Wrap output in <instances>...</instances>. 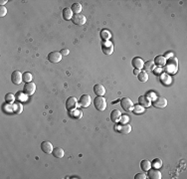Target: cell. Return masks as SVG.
I'll return each instance as SVG.
<instances>
[{
  "mask_svg": "<svg viewBox=\"0 0 187 179\" xmlns=\"http://www.w3.org/2000/svg\"><path fill=\"white\" fill-rule=\"evenodd\" d=\"M178 69V62L175 57L172 56L168 61H166L165 64V71L166 74H175Z\"/></svg>",
  "mask_w": 187,
  "mask_h": 179,
  "instance_id": "cell-1",
  "label": "cell"
},
{
  "mask_svg": "<svg viewBox=\"0 0 187 179\" xmlns=\"http://www.w3.org/2000/svg\"><path fill=\"white\" fill-rule=\"evenodd\" d=\"M94 106L99 112H104L107 108V101L104 97H97L94 99Z\"/></svg>",
  "mask_w": 187,
  "mask_h": 179,
  "instance_id": "cell-2",
  "label": "cell"
},
{
  "mask_svg": "<svg viewBox=\"0 0 187 179\" xmlns=\"http://www.w3.org/2000/svg\"><path fill=\"white\" fill-rule=\"evenodd\" d=\"M121 108L124 109L125 112H131L133 109V101H131L130 98H122L121 101Z\"/></svg>",
  "mask_w": 187,
  "mask_h": 179,
  "instance_id": "cell-3",
  "label": "cell"
},
{
  "mask_svg": "<svg viewBox=\"0 0 187 179\" xmlns=\"http://www.w3.org/2000/svg\"><path fill=\"white\" fill-rule=\"evenodd\" d=\"M35 91H36V85H35L33 82L26 83L24 88H23V93L28 97L32 96V95L35 93Z\"/></svg>",
  "mask_w": 187,
  "mask_h": 179,
  "instance_id": "cell-4",
  "label": "cell"
},
{
  "mask_svg": "<svg viewBox=\"0 0 187 179\" xmlns=\"http://www.w3.org/2000/svg\"><path fill=\"white\" fill-rule=\"evenodd\" d=\"M86 16L82 15V14H74L73 15V18H72V22L74 23L75 25L77 26H83L86 24Z\"/></svg>",
  "mask_w": 187,
  "mask_h": 179,
  "instance_id": "cell-5",
  "label": "cell"
},
{
  "mask_svg": "<svg viewBox=\"0 0 187 179\" xmlns=\"http://www.w3.org/2000/svg\"><path fill=\"white\" fill-rule=\"evenodd\" d=\"M78 103H79L78 100L75 97H70L66 101V108L69 112H72L76 109V108L78 106Z\"/></svg>",
  "mask_w": 187,
  "mask_h": 179,
  "instance_id": "cell-6",
  "label": "cell"
},
{
  "mask_svg": "<svg viewBox=\"0 0 187 179\" xmlns=\"http://www.w3.org/2000/svg\"><path fill=\"white\" fill-rule=\"evenodd\" d=\"M48 60H49V62L53 63V64L59 63L61 60H62V54H61L60 52L53 51V52H51V53H49Z\"/></svg>",
  "mask_w": 187,
  "mask_h": 179,
  "instance_id": "cell-7",
  "label": "cell"
},
{
  "mask_svg": "<svg viewBox=\"0 0 187 179\" xmlns=\"http://www.w3.org/2000/svg\"><path fill=\"white\" fill-rule=\"evenodd\" d=\"M23 81V74L19 71H14L11 75V82L14 85H20Z\"/></svg>",
  "mask_w": 187,
  "mask_h": 179,
  "instance_id": "cell-8",
  "label": "cell"
},
{
  "mask_svg": "<svg viewBox=\"0 0 187 179\" xmlns=\"http://www.w3.org/2000/svg\"><path fill=\"white\" fill-rule=\"evenodd\" d=\"M166 106H167V100L163 97H157L153 101V106H155L156 109H164Z\"/></svg>",
  "mask_w": 187,
  "mask_h": 179,
  "instance_id": "cell-9",
  "label": "cell"
},
{
  "mask_svg": "<svg viewBox=\"0 0 187 179\" xmlns=\"http://www.w3.org/2000/svg\"><path fill=\"white\" fill-rule=\"evenodd\" d=\"M41 149H42V151L44 152V153L52 154L54 147H53V145H52V143L50 142V141H43V142L41 143Z\"/></svg>",
  "mask_w": 187,
  "mask_h": 179,
  "instance_id": "cell-10",
  "label": "cell"
},
{
  "mask_svg": "<svg viewBox=\"0 0 187 179\" xmlns=\"http://www.w3.org/2000/svg\"><path fill=\"white\" fill-rule=\"evenodd\" d=\"M91 103H92V99L89 95H83L79 100V106L82 108H88L91 105Z\"/></svg>",
  "mask_w": 187,
  "mask_h": 179,
  "instance_id": "cell-11",
  "label": "cell"
},
{
  "mask_svg": "<svg viewBox=\"0 0 187 179\" xmlns=\"http://www.w3.org/2000/svg\"><path fill=\"white\" fill-rule=\"evenodd\" d=\"M115 128L116 131L121 132V134H128L131 131V126L128 125V123H124V125H116Z\"/></svg>",
  "mask_w": 187,
  "mask_h": 179,
  "instance_id": "cell-12",
  "label": "cell"
},
{
  "mask_svg": "<svg viewBox=\"0 0 187 179\" xmlns=\"http://www.w3.org/2000/svg\"><path fill=\"white\" fill-rule=\"evenodd\" d=\"M102 49H103L104 54L106 55H112L113 52V45L109 41H106L102 45Z\"/></svg>",
  "mask_w": 187,
  "mask_h": 179,
  "instance_id": "cell-13",
  "label": "cell"
},
{
  "mask_svg": "<svg viewBox=\"0 0 187 179\" xmlns=\"http://www.w3.org/2000/svg\"><path fill=\"white\" fill-rule=\"evenodd\" d=\"M94 93L98 97H103L106 94V89L102 84H97V85L94 86Z\"/></svg>",
  "mask_w": 187,
  "mask_h": 179,
  "instance_id": "cell-14",
  "label": "cell"
},
{
  "mask_svg": "<svg viewBox=\"0 0 187 179\" xmlns=\"http://www.w3.org/2000/svg\"><path fill=\"white\" fill-rule=\"evenodd\" d=\"M138 103L144 108H149L151 106V101L149 98H147V96H140L138 98Z\"/></svg>",
  "mask_w": 187,
  "mask_h": 179,
  "instance_id": "cell-15",
  "label": "cell"
},
{
  "mask_svg": "<svg viewBox=\"0 0 187 179\" xmlns=\"http://www.w3.org/2000/svg\"><path fill=\"white\" fill-rule=\"evenodd\" d=\"M147 172H148L147 176L150 179H161V172L157 168H154V169L150 168Z\"/></svg>",
  "mask_w": 187,
  "mask_h": 179,
  "instance_id": "cell-16",
  "label": "cell"
},
{
  "mask_svg": "<svg viewBox=\"0 0 187 179\" xmlns=\"http://www.w3.org/2000/svg\"><path fill=\"white\" fill-rule=\"evenodd\" d=\"M133 66L134 67V69H138V70H141V69H144V62L142 61L141 58L139 57H135L133 58Z\"/></svg>",
  "mask_w": 187,
  "mask_h": 179,
  "instance_id": "cell-17",
  "label": "cell"
},
{
  "mask_svg": "<svg viewBox=\"0 0 187 179\" xmlns=\"http://www.w3.org/2000/svg\"><path fill=\"white\" fill-rule=\"evenodd\" d=\"M166 61L167 60H166L165 56H156L155 59H154V65H156L159 68H162L165 66Z\"/></svg>",
  "mask_w": 187,
  "mask_h": 179,
  "instance_id": "cell-18",
  "label": "cell"
},
{
  "mask_svg": "<svg viewBox=\"0 0 187 179\" xmlns=\"http://www.w3.org/2000/svg\"><path fill=\"white\" fill-rule=\"evenodd\" d=\"M62 16H63V18L66 20V21L72 20V18H73V11L71 10V8H69V7L64 8L63 11H62Z\"/></svg>",
  "mask_w": 187,
  "mask_h": 179,
  "instance_id": "cell-19",
  "label": "cell"
},
{
  "mask_svg": "<svg viewBox=\"0 0 187 179\" xmlns=\"http://www.w3.org/2000/svg\"><path fill=\"white\" fill-rule=\"evenodd\" d=\"M121 117V114L119 109H113L112 112V114H110V120H112V122L116 123L119 122Z\"/></svg>",
  "mask_w": 187,
  "mask_h": 179,
  "instance_id": "cell-20",
  "label": "cell"
},
{
  "mask_svg": "<svg viewBox=\"0 0 187 179\" xmlns=\"http://www.w3.org/2000/svg\"><path fill=\"white\" fill-rule=\"evenodd\" d=\"M52 154H53L56 158H62L64 156V154H65V152H64V149L62 147H55L53 149Z\"/></svg>",
  "mask_w": 187,
  "mask_h": 179,
  "instance_id": "cell-21",
  "label": "cell"
},
{
  "mask_svg": "<svg viewBox=\"0 0 187 179\" xmlns=\"http://www.w3.org/2000/svg\"><path fill=\"white\" fill-rule=\"evenodd\" d=\"M140 168L144 170V171L147 172L148 170L151 168V162L149 160H147V159L141 160V162H140Z\"/></svg>",
  "mask_w": 187,
  "mask_h": 179,
  "instance_id": "cell-22",
  "label": "cell"
},
{
  "mask_svg": "<svg viewBox=\"0 0 187 179\" xmlns=\"http://www.w3.org/2000/svg\"><path fill=\"white\" fill-rule=\"evenodd\" d=\"M70 117L74 118V120H80L83 117V112L80 109H74V111L70 112Z\"/></svg>",
  "mask_w": 187,
  "mask_h": 179,
  "instance_id": "cell-23",
  "label": "cell"
},
{
  "mask_svg": "<svg viewBox=\"0 0 187 179\" xmlns=\"http://www.w3.org/2000/svg\"><path fill=\"white\" fill-rule=\"evenodd\" d=\"M137 78H138V80L141 83H145L148 80V74L145 71H140L139 74L137 75Z\"/></svg>",
  "mask_w": 187,
  "mask_h": 179,
  "instance_id": "cell-24",
  "label": "cell"
},
{
  "mask_svg": "<svg viewBox=\"0 0 187 179\" xmlns=\"http://www.w3.org/2000/svg\"><path fill=\"white\" fill-rule=\"evenodd\" d=\"M153 68H154V62L153 61H147V62H145L144 63V71L147 72H151L153 70Z\"/></svg>",
  "mask_w": 187,
  "mask_h": 179,
  "instance_id": "cell-25",
  "label": "cell"
},
{
  "mask_svg": "<svg viewBox=\"0 0 187 179\" xmlns=\"http://www.w3.org/2000/svg\"><path fill=\"white\" fill-rule=\"evenodd\" d=\"M71 10L73 11V13L75 14H80V12L82 11V4L77 2V3H74L72 5L71 7Z\"/></svg>",
  "mask_w": 187,
  "mask_h": 179,
  "instance_id": "cell-26",
  "label": "cell"
},
{
  "mask_svg": "<svg viewBox=\"0 0 187 179\" xmlns=\"http://www.w3.org/2000/svg\"><path fill=\"white\" fill-rule=\"evenodd\" d=\"M133 112L135 114H144V108L140 106L139 103H138V105H134L133 109Z\"/></svg>",
  "mask_w": 187,
  "mask_h": 179,
  "instance_id": "cell-27",
  "label": "cell"
},
{
  "mask_svg": "<svg viewBox=\"0 0 187 179\" xmlns=\"http://www.w3.org/2000/svg\"><path fill=\"white\" fill-rule=\"evenodd\" d=\"M12 109H13V112H15V114H19L20 112H22V111H23V105H22V103H14L13 106H12Z\"/></svg>",
  "mask_w": 187,
  "mask_h": 179,
  "instance_id": "cell-28",
  "label": "cell"
},
{
  "mask_svg": "<svg viewBox=\"0 0 187 179\" xmlns=\"http://www.w3.org/2000/svg\"><path fill=\"white\" fill-rule=\"evenodd\" d=\"M160 80H161V82H162V84L163 85H169V84H170V82H171V78H170V76H169L168 74H162L161 75V77H160Z\"/></svg>",
  "mask_w": 187,
  "mask_h": 179,
  "instance_id": "cell-29",
  "label": "cell"
},
{
  "mask_svg": "<svg viewBox=\"0 0 187 179\" xmlns=\"http://www.w3.org/2000/svg\"><path fill=\"white\" fill-rule=\"evenodd\" d=\"M32 78H33V76H32V74L29 73V72L23 73V82L30 83V82H32Z\"/></svg>",
  "mask_w": 187,
  "mask_h": 179,
  "instance_id": "cell-30",
  "label": "cell"
},
{
  "mask_svg": "<svg viewBox=\"0 0 187 179\" xmlns=\"http://www.w3.org/2000/svg\"><path fill=\"white\" fill-rule=\"evenodd\" d=\"M151 165L153 166V168H160V167L162 166V160L161 159H159V158H155L153 161H152V163H151Z\"/></svg>",
  "mask_w": 187,
  "mask_h": 179,
  "instance_id": "cell-31",
  "label": "cell"
},
{
  "mask_svg": "<svg viewBox=\"0 0 187 179\" xmlns=\"http://www.w3.org/2000/svg\"><path fill=\"white\" fill-rule=\"evenodd\" d=\"M15 96H14L13 94H6V96H5V101H6V103H12L14 102V100H15Z\"/></svg>",
  "mask_w": 187,
  "mask_h": 179,
  "instance_id": "cell-32",
  "label": "cell"
},
{
  "mask_svg": "<svg viewBox=\"0 0 187 179\" xmlns=\"http://www.w3.org/2000/svg\"><path fill=\"white\" fill-rule=\"evenodd\" d=\"M101 36H102V38L105 39V40H109L110 38V33L109 32V31H107V30H104L103 32L101 33Z\"/></svg>",
  "mask_w": 187,
  "mask_h": 179,
  "instance_id": "cell-33",
  "label": "cell"
},
{
  "mask_svg": "<svg viewBox=\"0 0 187 179\" xmlns=\"http://www.w3.org/2000/svg\"><path fill=\"white\" fill-rule=\"evenodd\" d=\"M7 14V9L4 6H0V17H4Z\"/></svg>",
  "mask_w": 187,
  "mask_h": 179,
  "instance_id": "cell-34",
  "label": "cell"
},
{
  "mask_svg": "<svg viewBox=\"0 0 187 179\" xmlns=\"http://www.w3.org/2000/svg\"><path fill=\"white\" fill-rule=\"evenodd\" d=\"M15 97L17 98V99H18V101H20V102H21L22 100H24L23 98H25V95H24V93H22V92H18V93L16 94Z\"/></svg>",
  "mask_w": 187,
  "mask_h": 179,
  "instance_id": "cell-35",
  "label": "cell"
},
{
  "mask_svg": "<svg viewBox=\"0 0 187 179\" xmlns=\"http://www.w3.org/2000/svg\"><path fill=\"white\" fill-rule=\"evenodd\" d=\"M134 178L135 179H145L147 178V176L144 174V173H137V174L134 176Z\"/></svg>",
  "mask_w": 187,
  "mask_h": 179,
  "instance_id": "cell-36",
  "label": "cell"
},
{
  "mask_svg": "<svg viewBox=\"0 0 187 179\" xmlns=\"http://www.w3.org/2000/svg\"><path fill=\"white\" fill-rule=\"evenodd\" d=\"M128 122V117L127 115H124V117H121V120H119V123H121V125H124V123H127Z\"/></svg>",
  "mask_w": 187,
  "mask_h": 179,
  "instance_id": "cell-37",
  "label": "cell"
},
{
  "mask_svg": "<svg viewBox=\"0 0 187 179\" xmlns=\"http://www.w3.org/2000/svg\"><path fill=\"white\" fill-rule=\"evenodd\" d=\"M60 53L62 54V56H68L69 53H70V51L68 50V49H62Z\"/></svg>",
  "mask_w": 187,
  "mask_h": 179,
  "instance_id": "cell-38",
  "label": "cell"
},
{
  "mask_svg": "<svg viewBox=\"0 0 187 179\" xmlns=\"http://www.w3.org/2000/svg\"><path fill=\"white\" fill-rule=\"evenodd\" d=\"M139 72H140V70H138V69H134L133 74H134V75H136V76H137V75L139 74Z\"/></svg>",
  "mask_w": 187,
  "mask_h": 179,
  "instance_id": "cell-39",
  "label": "cell"
},
{
  "mask_svg": "<svg viewBox=\"0 0 187 179\" xmlns=\"http://www.w3.org/2000/svg\"><path fill=\"white\" fill-rule=\"evenodd\" d=\"M5 3H7V0H1V1H0V4H1V6H3Z\"/></svg>",
  "mask_w": 187,
  "mask_h": 179,
  "instance_id": "cell-40",
  "label": "cell"
}]
</instances>
